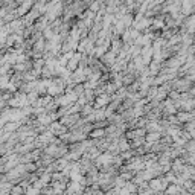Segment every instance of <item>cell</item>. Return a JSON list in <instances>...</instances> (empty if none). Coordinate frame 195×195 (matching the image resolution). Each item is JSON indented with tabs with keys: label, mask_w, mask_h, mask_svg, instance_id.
Returning a JSON list of instances; mask_svg holds the SVG:
<instances>
[{
	"label": "cell",
	"mask_w": 195,
	"mask_h": 195,
	"mask_svg": "<svg viewBox=\"0 0 195 195\" xmlns=\"http://www.w3.org/2000/svg\"><path fill=\"white\" fill-rule=\"evenodd\" d=\"M102 134V131H101V130H99V131H94L93 133V136H94V137H96V136H101Z\"/></svg>",
	"instance_id": "2"
},
{
	"label": "cell",
	"mask_w": 195,
	"mask_h": 195,
	"mask_svg": "<svg viewBox=\"0 0 195 195\" xmlns=\"http://www.w3.org/2000/svg\"><path fill=\"white\" fill-rule=\"evenodd\" d=\"M107 101H108V98H107V96H101V99L98 101V105H104Z\"/></svg>",
	"instance_id": "1"
}]
</instances>
